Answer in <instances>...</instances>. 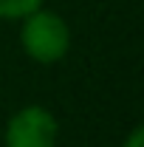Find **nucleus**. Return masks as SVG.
I'll return each mask as SVG.
<instances>
[{"instance_id":"2","label":"nucleus","mask_w":144,"mask_h":147,"mask_svg":"<svg viewBox=\"0 0 144 147\" xmlns=\"http://www.w3.org/2000/svg\"><path fill=\"white\" fill-rule=\"evenodd\" d=\"M57 142L59 122L42 105L17 108L3 127V147H57Z\"/></svg>"},{"instance_id":"3","label":"nucleus","mask_w":144,"mask_h":147,"mask_svg":"<svg viewBox=\"0 0 144 147\" xmlns=\"http://www.w3.org/2000/svg\"><path fill=\"white\" fill-rule=\"evenodd\" d=\"M45 0H0V20H14L20 23L23 17H28L31 11H37Z\"/></svg>"},{"instance_id":"4","label":"nucleus","mask_w":144,"mask_h":147,"mask_svg":"<svg viewBox=\"0 0 144 147\" xmlns=\"http://www.w3.org/2000/svg\"><path fill=\"white\" fill-rule=\"evenodd\" d=\"M122 147H144V127L141 125H136L127 133V139H122Z\"/></svg>"},{"instance_id":"1","label":"nucleus","mask_w":144,"mask_h":147,"mask_svg":"<svg viewBox=\"0 0 144 147\" xmlns=\"http://www.w3.org/2000/svg\"><path fill=\"white\" fill-rule=\"evenodd\" d=\"M71 26L59 11L40 6L28 17L20 20V48L28 59L40 65H57L71 51Z\"/></svg>"}]
</instances>
